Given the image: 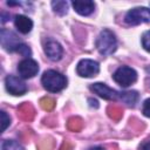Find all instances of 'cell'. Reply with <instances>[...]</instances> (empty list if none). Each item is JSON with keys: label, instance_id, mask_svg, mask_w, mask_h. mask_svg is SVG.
Masks as SVG:
<instances>
[{"label": "cell", "instance_id": "cell-1", "mask_svg": "<svg viewBox=\"0 0 150 150\" xmlns=\"http://www.w3.org/2000/svg\"><path fill=\"white\" fill-rule=\"evenodd\" d=\"M41 82L43 88L50 93L61 91L67 86V79L56 70H46L41 77Z\"/></svg>", "mask_w": 150, "mask_h": 150}, {"label": "cell", "instance_id": "cell-2", "mask_svg": "<svg viewBox=\"0 0 150 150\" xmlns=\"http://www.w3.org/2000/svg\"><path fill=\"white\" fill-rule=\"evenodd\" d=\"M96 48L102 55L112 54L117 48V40L115 34L109 29H103L96 40Z\"/></svg>", "mask_w": 150, "mask_h": 150}, {"label": "cell", "instance_id": "cell-3", "mask_svg": "<svg viewBox=\"0 0 150 150\" xmlns=\"http://www.w3.org/2000/svg\"><path fill=\"white\" fill-rule=\"evenodd\" d=\"M112 77H114V80H115L116 83H118L123 88H127V87H129V86H131L132 83L136 82V80H137V73L131 67L122 66V67H120L114 73Z\"/></svg>", "mask_w": 150, "mask_h": 150}, {"label": "cell", "instance_id": "cell-4", "mask_svg": "<svg viewBox=\"0 0 150 150\" xmlns=\"http://www.w3.org/2000/svg\"><path fill=\"white\" fill-rule=\"evenodd\" d=\"M125 22L135 26L143 22H150V8L136 7L130 9L125 15Z\"/></svg>", "mask_w": 150, "mask_h": 150}, {"label": "cell", "instance_id": "cell-5", "mask_svg": "<svg viewBox=\"0 0 150 150\" xmlns=\"http://www.w3.org/2000/svg\"><path fill=\"white\" fill-rule=\"evenodd\" d=\"M76 71L82 77H93L100 71V64L94 60L83 59L77 63Z\"/></svg>", "mask_w": 150, "mask_h": 150}, {"label": "cell", "instance_id": "cell-6", "mask_svg": "<svg viewBox=\"0 0 150 150\" xmlns=\"http://www.w3.org/2000/svg\"><path fill=\"white\" fill-rule=\"evenodd\" d=\"M18 71L21 75V77L23 79H30L33 76H35L39 71V64L35 60L33 59H25L22 61L19 62L18 64Z\"/></svg>", "mask_w": 150, "mask_h": 150}, {"label": "cell", "instance_id": "cell-7", "mask_svg": "<svg viewBox=\"0 0 150 150\" xmlns=\"http://www.w3.org/2000/svg\"><path fill=\"white\" fill-rule=\"evenodd\" d=\"M5 84H6V89L9 94L12 95H16V96H20V95H23L26 91H27V86L26 83L20 80L19 77L16 76H13V75H8L5 80Z\"/></svg>", "mask_w": 150, "mask_h": 150}, {"label": "cell", "instance_id": "cell-8", "mask_svg": "<svg viewBox=\"0 0 150 150\" xmlns=\"http://www.w3.org/2000/svg\"><path fill=\"white\" fill-rule=\"evenodd\" d=\"M1 45L8 52H16L21 42L13 32L2 28L1 29Z\"/></svg>", "mask_w": 150, "mask_h": 150}, {"label": "cell", "instance_id": "cell-9", "mask_svg": "<svg viewBox=\"0 0 150 150\" xmlns=\"http://www.w3.org/2000/svg\"><path fill=\"white\" fill-rule=\"evenodd\" d=\"M90 89H91L95 94H97L98 96H101V97L104 98V100H115V98H117V96H118V94H120V93H117L116 90L109 88L107 84L101 83V82L93 83V84L90 86Z\"/></svg>", "mask_w": 150, "mask_h": 150}, {"label": "cell", "instance_id": "cell-10", "mask_svg": "<svg viewBox=\"0 0 150 150\" xmlns=\"http://www.w3.org/2000/svg\"><path fill=\"white\" fill-rule=\"evenodd\" d=\"M45 53H46V55L50 60L59 61L62 57L63 49H62L61 45L57 41H55V40H48L45 43Z\"/></svg>", "mask_w": 150, "mask_h": 150}, {"label": "cell", "instance_id": "cell-11", "mask_svg": "<svg viewBox=\"0 0 150 150\" xmlns=\"http://www.w3.org/2000/svg\"><path fill=\"white\" fill-rule=\"evenodd\" d=\"M14 25H15L16 29L20 33H22V34L29 33L32 30V28H33V21L29 18H27L25 15H21V14H19V15L15 16Z\"/></svg>", "mask_w": 150, "mask_h": 150}, {"label": "cell", "instance_id": "cell-12", "mask_svg": "<svg viewBox=\"0 0 150 150\" xmlns=\"http://www.w3.org/2000/svg\"><path fill=\"white\" fill-rule=\"evenodd\" d=\"M74 9L80 15H89L94 12L95 4L93 1H73L71 2Z\"/></svg>", "mask_w": 150, "mask_h": 150}, {"label": "cell", "instance_id": "cell-13", "mask_svg": "<svg viewBox=\"0 0 150 150\" xmlns=\"http://www.w3.org/2000/svg\"><path fill=\"white\" fill-rule=\"evenodd\" d=\"M118 96L121 97V100L124 103H127L128 105H131V107H134L136 104V102L138 101V94H137V91H134V90L120 93Z\"/></svg>", "mask_w": 150, "mask_h": 150}, {"label": "cell", "instance_id": "cell-14", "mask_svg": "<svg viewBox=\"0 0 150 150\" xmlns=\"http://www.w3.org/2000/svg\"><path fill=\"white\" fill-rule=\"evenodd\" d=\"M52 6H53L54 12L57 13L59 15H64L68 12V2L67 1H62V0L53 1L52 2Z\"/></svg>", "mask_w": 150, "mask_h": 150}, {"label": "cell", "instance_id": "cell-15", "mask_svg": "<svg viewBox=\"0 0 150 150\" xmlns=\"http://www.w3.org/2000/svg\"><path fill=\"white\" fill-rule=\"evenodd\" d=\"M19 114L20 116L23 118V120H32L33 115H34V110H33V107L28 103H25L20 107L19 109Z\"/></svg>", "mask_w": 150, "mask_h": 150}, {"label": "cell", "instance_id": "cell-16", "mask_svg": "<svg viewBox=\"0 0 150 150\" xmlns=\"http://www.w3.org/2000/svg\"><path fill=\"white\" fill-rule=\"evenodd\" d=\"M1 149L2 150H23V146L16 141L6 139V141H4L2 145H1Z\"/></svg>", "mask_w": 150, "mask_h": 150}, {"label": "cell", "instance_id": "cell-17", "mask_svg": "<svg viewBox=\"0 0 150 150\" xmlns=\"http://www.w3.org/2000/svg\"><path fill=\"white\" fill-rule=\"evenodd\" d=\"M68 128L70 129V130H73V131H79L81 128H82V121H81V118H79V117H73V118H70L69 121H68Z\"/></svg>", "mask_w": 150, "mask_h": 150}, {"label": "cell", "instance_id": "cell-18", "mask_svg": "<svg viewBox=\"0 0 150 150\" xmlns=\"http://www.w3.org/2000/svg\"><path fill=\"white\" fill-rule=\"evenodd\" d=\"M40 105H41L45 110L49 111V110H52V109L54 108L55 101H54L53 98H50V97H43V98H41V101H40Z\"/></svg>", "mask_w": 150, "mask_h": 150}, {"label": "cell", "instance_id": "cell-19", "mask_svg": "<svg viewBox=\"0 0 150 150\" xmlns=\"http://www.w3.org/2000/svg\"><path fill=\"white\" fill-rule=\"evenodd\" d=\"M108 112H109V116L115 118V120H118L122 116V109L116 107V105H110L108 109Z\"/></svg>", "mask_w": 150, "mask_h": 150}, {"label": "cell", "instance_id": "cell-20", "mask_svg": "<svg viewBox=\"0 0 150 150\" xmlns=\"http://www.w3.org/2000/svg\"><path fill=\"white\" fill-rule=\"evenodd\" d=\"M142 46L146 52L150 53V30H146L142 35Z\"/></svg>", "mask_w": 150, "mask_h": 150}, {"label": "cell", "instance_id": "cell-21", "mask_svg": "<svg viewBox=\"0 0 150 150\" xmlns=\"http://www.w3.org/2000/svg\"><path fill=\"white\" fill-rule=\"evenodd\" d=\"M1 123H2V127H1L2 131H5L7 129V127L9 125V123H11V118L5 111H1Z\"/></svg>", "mask_w": 150, "mask_h": 150}, {"label": "cell", "instance_id": "cell-22", "mask_svg": "<svg viewBox=\"0 0 150 150\" xmlns=\"http://www.w3.org/2000/svg\"><path fill=\"white\" fill-rule=\"evenodd\" d=\"M16 52H18V53H20V54H21V55H23V56H28V55H30V49H29V47H28V46H26L25 43H21Z\"/></svg>", "mask_w": 150, "mask_h": 150}, {"label": "cell", "instance_id": "cell-23", "mask_svg": "<svg viewBox=\"0 0 150 150\" xmlns=\"http://www.w3.org/2000/svg\"><path fill=\"white\" fill-rule=\"evenodd\" d=\"M142 111H143V114H144L146 117H150V98H148V100L144 101Z\"/></svg>", "mask_w": 150, "mask_h": 150}, {"label": "cell", "instance_id": "cell-24", "mask_svg": "<svg viewBox=\"0 0 150 150\" xmlns=\"http://www.w3.org/2000/svg\"><path fill=\"white\" fill-rule=\"evenodd\" d=\"M139 150H150V137L144 139L139 146Z\"/></svg>", "mask_w": 150, "mask_h": 150}, {"label": "cell", "instance_id": "cell-25", "mask_svg": "<svg viewBox=\"0 0 150 150\" xmlns=\"http://www.w3.org/2000/svg\"><path fill=\"white\" fill-rule=\"evenodd\" d=\"M60 150H73V146H71V144L69 142L66 141V142H63V144L60 148Z\"/></svg>", "mask_w": 150, "mask_h": 150}, {"label": "cell", "instance_id": "cell-26", "mask_svg": "<svg viewBox=\"0 0 150 150\" xmlns=\"http://www.w3.org/2000/svg\"><path fill=\"white\" fill-rule=\"evenodd\" d=\"M89 102H90V105H91V107H95V108H97V107H98V102H97L96 100L89 98Z\"/></svg>", "mask_w": 150, "mask_h": 150}, {"label": "cell", "instance_id": "cell-27", "mask_svg": "<svg viewBox=\"0 0 150 150\" xmlns=\"http://www.w3.org/2000/svg\"><path fill=\"white\" fill-rule=\"evenodd\" d=\"M90 150H105L104 148H101V146H95V148H91Z\"/></svg>", "mask_w": 150, "mask_h": 150}]
</instances>
